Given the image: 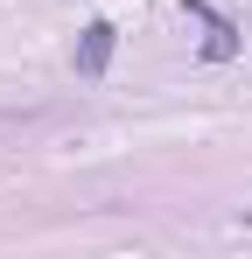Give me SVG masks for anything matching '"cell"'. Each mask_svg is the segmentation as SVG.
Instances as JSON below:
<instances>
[{
	"instance_id": "1",
	"label": "cell",
	"mask_w": 252,
	"mask_h": 259,
	"mask_svg": "<svg viewBox=\"0 0 252 259\" xmlns=\"http://www.w3.org/2000/svg\"><path fill=\"white\" fill-rule=\"evenodd\" d=\"M105 56H112V28L98 21V28H84V77H98V70H105Z\"/></svg>"
}]
</instances>
